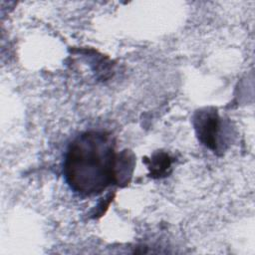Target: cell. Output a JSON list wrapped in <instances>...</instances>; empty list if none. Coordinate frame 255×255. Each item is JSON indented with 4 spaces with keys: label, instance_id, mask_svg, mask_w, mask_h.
I'll list each match as a JSON object with an SVG mask.
<instances>
[{
    "label": "cell",
    "instance_id": "cell-1",
    "mask_svg": "<svg viewBox=\"0 0 255 255\" xmlns=\"http://www.w3.org/2000/svg\"><path fill=\"white\" fill-rule=\"evenodd\" d=\"M119 154L113 135L107 131L89 130L69 145L64 160L67 183L81 195H96L112 184H118Z\"/></svg>",
    "mask_w": 255,
    "mask_h": 255
},
{
    "label": "cell",
    "instance_id": "cell-2",
    "mask_svg": "<svg viewBox=\"0 0 255 255\" xmlns=\"http://www.w3.org/2000/svg\"><path fill=\"white\" fill-rule=\"evenodd\" d=\"M193 127L199 141L211 150L217 151L219 146L221 120L215 108H203L195 112Z\"/></svg>",
    "mask_w": 255,
    "mask_h": 255
},
{
    "label": "cell",
    "instance_id": "cell-3",
    "mask_svg": "<svg viewBox=\"0 0 255 255\" xmlns=\"http://www.w3.org/2000/svg\"><path fill=\"white\" fill-rule=\"evenodd\" d=\"M149 170L148 175L152 178H162L170 173L172 158L167 152L156 151L149 158L143 160Z\"/></svg>",
    "mask_w": 255,
    "mask_h": 255
}]
</instances>
